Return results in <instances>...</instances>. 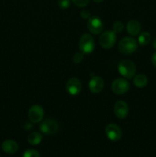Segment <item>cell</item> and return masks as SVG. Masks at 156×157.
<instances>
[{"mask_svg":"<svg viewBox=\"0 0 156 157\" xmlns=\"http://www.w3.org/2000/svg\"><path fill=\"white\" fill-rule=\"evenodd\" d=\"M119 51L123 55H131L138 48V43L131 37H125L119 42Z\"/></svg>","mask_w":156,"mask_h":157,"instance_id":"cell-1","label":"cell"},{"mask_svg":"<svg viewBox=\"0 0 156 157\" xmlns=\"http://www.w3.org/2000/svg\"><path fill=\"white\" fill-rule=\"evenodd\" d=\"M118 71L119 74L125 78L131 79L133 78L136 72V64L130 60H123L118 66Z\"/></svg>","mask_w":156,"mask_h":157,"instance_id":"cell-2","label":"cell"},{"mask_svg":"<svg viewBox=\"0 0 156 157\" xmlns=\"http://www.w3.org/2000/svg\"><path fill=\"white\" fill-rule=\"evenodd\" d=\"M95 42L93 36L90 34H84L80 38L79 49L84 55H89L93 52Z\"/></svg>","mask_w":156,"mask_h":157,"instance_id":"cell-3","label":"cell"},{"mask_svg":"<svg viewBox=\"0 0 156 157\" xmlns=\"http://www.w3.org/2000/svg\"><path fill=\"white\" fill-rule=\"evenodd\" d=\"M116 35L113 31H106L99 37V44L104 49H110L114 46Z\"/></svg>","mask_w":156,"mask_h":157,"instance_id":"cell-4","label":"cell"},{"mask_svg":"<svg viewBox=\"0 0 156 157\" xmlns=\"http://www.w3.org/2000/svg\"><path fill=\"white\" fill-rule=\"evenodd\" d=\"M111 89L116 94H124L129 89V83L125 78H116L112 83Z\"/></svg>","mask_w":156,"mask_h":157,"instance_id":"cell-5","label":"cell"},{"mask_svg":"<svg viewBox=\"0 0 156 157\" xmlns=\"http://www.w3.org/2000/svg\"><path fill=\"white\" fill-rule=\"evenodd\" d=\"M58 130V124L55 120L53 119H46L40 125V130L44 134H54Z\"/></svg>","mask_w":156,"mask_h":157,"instance_id":"cell-6","label":"cell"},{"mask_svg":"<svg viewBox=\"0 0 156 157\" xmlns=\"http://www.w3.org/2000/svg\"><path fill=\"white\" fill-rule=\"evenodd\" d=\"M66 90L71 96H76L82 90V84L80 81L76 78H71L67 81L66 84Z\"/></svg>","mask_w":156,"mask_h":157,"instance_id":"cell-7","label":"cell"},{"mask_svg":"<svg viewBox=\"0 0 156 157\" xmlns=\"http://www.w3.org/2000/svg\"><path fill=\"white\" fill-rule=\"evenodd\" d=\"M105 132L107 138L111 141L116 142V141L119 140L122 137V130L119 128V126L116 125V124H108L106 127Z\"/></svg>","mask_w":156,"mask_h":157,"instance_id":"cell-8","label":"cell"},{"mask_svg":"<svg viewBox=\"0 0 156 157\" xmlns=\"http://www.w3.org/2000/svg\"><path fill=\"white\" fill-rule=\"evenodd\" d=\"M44 111L42 107L39 105H33L30 107L28 110V118L31 122L38 123L41 122L44 117Z\"/></svg>","mask_w":156,"mask_h":157,"instance_id":"cell-9","label":"cell"},{"mask_svg":"<svg viewBox=\"0 0 156 157\" xmlns=\"http://www.w3.org/2000/svg\"><path fill=\"white\" fill-rule=\"evenodd\" d=\"M89 31L93 35H99L103 29V23L100 18L97 16L90 17L88 19L87 24Z\"/></svg>","mask_w":156,"mask_h":157,"instance_id":"cell-10","label":"cell"},{"mask_svg":"<svg viewBox=\"0 0 156 157\" xmlns=\"http://www.w3.org/2000/svg\"><path fill=\"white\" fill-rule=\"evenodd\" d=\"M128 105L123 101H119L114 105V113L119 119H124L128 114Z\"/></svg>","mask_w":156,"mask_h":157,"instance_id":"cell-11","label":"cell"},{"mask_svg":"<svg viewBox=\"0 0 156 157\" xmlns=\"http://www.w3.org/2000/svg\"><path fill=\"white\" fill-rule=\"evenodd\" d=\"M104 87V81L101 77H92L89 81V89L93 94H99L102 90Z\"/></svg>","mask_w":156,"mask_h":157,"instance_id":"cell-12","label":"cell"},{"mask_svg":"<svg viewBox=\"0 0 156 157\" xmlns=\"http://www.w3.org/2000/svg\"><path fill=\"white\" fill-rule=\"evenodd\" d=\"M2 149L8 154H14L18 150V144L12 140H7L2 144Z\"/></svg>","mask_w":156,"mask_h":157,"instance_id":"cell-13","label":"cell"},{"mask_svg":"<svg viewBox=\"0 0 156 157\" xmlns=\"http://www.w3.org/2000/svg\"><path fill=\"white\" fill-rule=\"evenodd\" d=\"M142 26L141 24L136 20H130L128 21L126 25V31L129 35L136 36L138 35L140 32Z\"/></svg>","mask_w":156,"mask_h":157,"instance_id":"cell-14","label":"cell"},{"mask_svg":"<svg viewBox=\"0 0 156 157\" xmlns=\"http://www.w3.org/2000/svg\"><path fill=\"white\" fill-rule=\"evenodd\" d=\"M133 84L136 87H139V88H142V87H145L148 84V78L145 75L139 74L134 77Z\"/></svg>","mask_w":156,"mask_h":157,"instance_id":"cell-15","label":"cell"},{"mask_svg":"<svg viewBox=\"0 0 156 157\" xmlns=\"http://www.w3.org/2000/svg\"><path fill=\"white\" fill-rule=\"evenodd\" d=\"M42 140V136L38 132H33L28 136V142L32 146L38 145Z\"/></svg>","mask_w":156,"mask_h":157,"instance_id":"cell-16","label":"cell"},{"mask_svg":"<svg viewBox=\"0 0 156 157\" xmlns=\"http://www.w3.org/2000/svg\"><path fill=\"white\" fill-rule=\"evenodd\" d=\"M151 35L148 32H144L139 35L138 38V42L141 46H145L151 41Z\"/></svg>","mask_w":156,"mask_h":157,"instance_id":"cell-17","label":"cell"},{"mask_svg":"<svg viewBox=\"0 0 156 157\" xmlns=\"http://www.w3.org/2000/svg\"><path fill=\"white\" fill-rule=\"evenodd\" d=\"M124 29V25L122 21H116L113 25V31L115 33H120Z\"/></svg>","mask_w":156,"mask_h":157,"instance_id":"cell-18","label":"cell"},{"mask_svg":"<svg viewBox=\"0 0 156 157\" xmlns=\"http://www.w3.org/2000/svg\"><path fill=\"white\" fill-rule=\"evenodd\" d=\"M23 157H40V154L35 150H28L24 153Z\"/></svg>","mask_w":156,"mask_h":157,"instance_id":"cell-19","label":"cell"},{"mask_svg":"<svg viewBox=\"0 0 156 157\" xmlns=\"http://www.w3.org/2000/svg\"><path fill=\"white\" fill-rule=\"evenodd\" d=\"M84 55L82 53V52H76L74 55H73V61L75 63V64H79L84 59Z\"/></svg>","mask_w":156,"mask_h":157,"instance_id":"cell-20","label":"cell"},{"mask_svg":"<svg viewBox=\"0 0 156 157\" xmlns=\"http://www.w3.org/2000/svg\"><path fill=\"white\" fill-rule=\"evenodd\" d=\"M72 2L77 7L83 8L85 7V6H87L89 4L90 0H72Z\"/></svg>","mask_w":156,"mask_h":157,"instance_id":"cell-21","label":"cell"},{"mask_svg":"<svg viewBox=\"0 0 156 157\" xmlns=\"http://www.w3.org/2000/svg\"><path fill=\"white\" fill-rule=\"evenodd\" d=\"M58 6L62 9L69 8L70 5V0H58Z\"/></svg>","mask_w":156,"mask_h":157,"instance_id":"cell-22","label":"cell"},{"mask_svg":"<svg viewBox=\"0 0 156 157\" xmlns=\"http://www.w3.org/2000/svg\"><path fill=\"white\" fill-rule=\"evenodd\" d=\"M80 16L83 19H89L90 18V13L88 10H83L80 12Z\"/></svg>","mask_w":156,"mask_h":157,"instance_id":"cell-23","label":"cell"},{"mask_svg":"<svg viewBox=\"0 0 156 157\" xmlns=\"http://www.w3.org/2000/svg\"><path fill=\"white\" fill-rule=\"evenodd\" d=\"M151 62H152L153 65L156 67V52H154V53L153 54L152 56H151Z\"/></svg>","mask_w":156,"mask_h":157,"instance_id":"cell-24","label":"cell"},{"mask_svg":"<svg viewBox=\"0 0 156 157\" xmlns=\"http://www.w3.org/2000/svg\"><path fill=\"white\" fill-rule=\"evenodd\" d=\"M152 45H153V47H154V48L156 49V38L154 40V41H153Z\"/></svg>","mask_w":156,"mask_h":157,"instance_id":"cell-25","label":"cell"},{"mask_svg":"<svg viewBox=\"0 0 156 157\" xmlns=\"http://www.w3.org/2000/svg\"><path fill=\"white\" fill-rule=\"evenodd\" d=\"M93 1H94L95 2H97V3H100L102 2H103L104 0H93Z\"/></svg>","mask_w":156,"mask_h":157,"instance_id":"cell-26","label":"cell"}]
</instances>
